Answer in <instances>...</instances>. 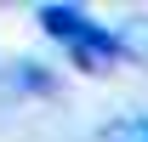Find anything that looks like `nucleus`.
Here are the masks:
<instances>
[{
    "instance_id": "1",
    "label": "nucleus",
    "mask_w": 148,
    "mask_h": 142,
    "mask_svg": "<svg viewBox=\"0 0 148 142\" xmlns=\"http://www.w3.org/2000/svg\"><path fill=\"white\" fill-rule=\"evenodd\" d=\"M40 29L74 51V46H80V40H91L103 23H91V12H86V6H40Z\"/></svg>"
},
{
    "instance_id": "2",
    "label": "nucleus",
    "mask_w": 148,
    "mask_h": 142,
    "mask_svg": "<svg viewBox=\"0 0 148 142\" xmlns=\"http://www.w3.org/2000/svg\"><path fill=\"white\" fill-rule=\"evenodd\" d=\"M114 40H120V51H125L131 63L148 68V17H125L120 29H114Z\"/></svg>"
},
{
    "instance_id": "3",
    "label": "nucleus",
    "mask_w": 148,
    "mask_h": 142,
    "mask_svg": "<svg viewBox=\"0 0 148 142\" xmlns=\"http://www.w3.org/2000/svg\"><path fill=\"white\" fill-rule=\"evenodd\" d=\"M6 91H51V74L40 68V63H12V74H6Z\"/></svg>"
},
{
    "instance_id": "4",
    "label": "nucleus",
    "mask_w": 148,
    "mask_h": 142,
    "mask_svg": "<svg viewBox=\"0 0 148 142\" xmlns=\"http://www.w3.org/2000/svg\"><path fill=\"white\" fill-rule=\"evenodd\" d=\"M103 142H148V114H125L103 131Z\"/></svg>"
}]
</instances>
